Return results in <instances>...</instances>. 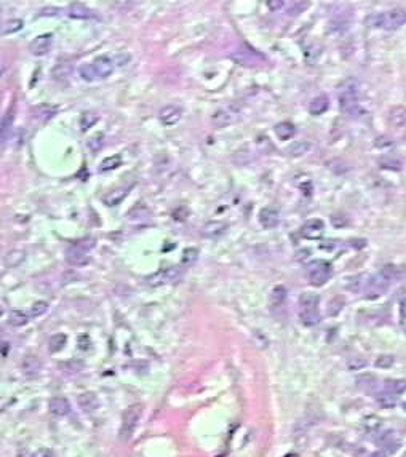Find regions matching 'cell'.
I'll return each instance as SVG.
<instances>
[{
  "label": "cell",
  "mask_w": 406,
  "mask_h": 457,
  "mask_svg": "<svg viewBox=\"0 0 406 457\" xmlns=\"http://www.w3.org/2000/svg\"><path fill=\"white\" fill-rule=\"evenodd\" d=\"M77 403H79V406H80L83 411H86V412L94 411L96 408H99V400H98L96 395L91 393V392L79 395V398H77Z\"/></svg>",
  "instance_id": "cell-20"
},
{
  "label": "cell",
  "mask_w": 406,
  "mask_h": 457,
  "mask_svg": "<svg viewBox=\"0 0 406 457\" xmlns=\"http://www.w3.org/2000/svg\"><path fill=\"white\" fill-rule=\"evenodd\" d=\"M285 299H287V289H285V286H282V285L275 286L272 289V293H270V305L272 307H283Z\"/></svg>",
  "instance_id": "cell-30"
},
{
  "label": "cell",
  "mask_w": 406,
  "mask_h": 457,
  "mask_svg": "<svg viewBox=\"0 0 406 457\" xmlns=\"http://www.w3.org/2000/svg\"><path fill=\"white\" fill-rule=\"evenodd\" d=\"M93 67L94 72H96L98 80H102V78H107L112 72H114V59H110L107 56H99L93 61Z\"/></svg>",
  "instance_id": "cell-13"
},
{
  "label": "cell",
  "mask_w": 406,
  "mask_h": 457,
  "mask_svg": "<svg viewBox=\"0 0 406 457\" xmlns=\"http://www.w3.org/2000/svg\"><path fill=\"white\" fill-rule=\"evenodd\" d=\"M296 128L291 122H280L277 127H275V135L279 136V139L282 141H288L295 136Z\"/></svg>",
  "instance_id": "cell-25"
},
{
  "label": "cell",
  "mask_w": 406,
  "mask_h": 457,
  "mask_svg": "<svg viewBox=\"0 0 406 457\" xmlns=\"http://www.w3.org/2000/svg\"><path fill=\"white\" fill-rule=\"evenodd\" d=\"M306 275H307V280L310 285L314 286H323L328 280L331 278L333 275V269H331V264L326 262L323 259H317V261H312L310 264H307L306 267Z\"/></svg>",
  "instance_id": "cell-3"
},
{
  "label": "cell",
  "mask_w": 406,
  "mask_h": 457,
  "mask_svg": "<svg viewBox=\"0 0 406 457\" xmlns=\"http://www.w3.org/2000/svg\"><path fill=\"white\" fill-rule=\"evenodd\" d=\"M8 346H10L8 342H2V355L4 357H7V354H8Z\"/></svg>",
  "instance_id": "cell-57"
},
{
  "label": "cell",
  "mask_w": 406,
  "mask_h": 457,
  "mask_svg": "<svg viewBox=\"0 0 406 457\" xmlns=\"http://www.w3.org/2000/svg\"><path fill=\"white\" fill-rule=\"evenodd\" d=\"M120 165H122V157H120L118 154H115V155H112V157L104 158V160L101 162V165H99V171H101V173L112 171V170L118 168Z\"/></svg>",
  "instance_id": "cell-31"
},
{
  "label": "cell",
  "mask_w": 406,
  "mask_h": 457,
  "mask_svg": "<svg viewBox=\"0 0 406 457\" xmlns=\"http://www.w3.org/2000/svg\"><path fill=\"white\" fill-rule=\"evenodd\" d=\"M79 75H80V78L82 80H85V82H94V80H98V77H96V72H94V67H93V64H80L79 66Z\"/></svg>",
  "instance_id": "cell-35"
},
{
  "label": "cell",
  "mask_w": 406,
  "mask_h": 457,
  "mask_svg": "<svg viewBox=\"0 0 406 457\" xmlns=\"http://www.w3.org/2000/svg\"><path fill=\"white\" fill-rule=\"evenodd\" d=\"M368 457H385V452L376 451V452H371V454H368Z\"/></svg>",
  "instance_id": "cell-58"
},
{
  "label": "cell",
  "mask_w": 406,
  "mask_h": 457,
  "mask_svg": "<svg viewBox=\"0 0 406 457\" xmlns=\"http://www.w3.org/2000/svg\"><path fill=\"white\" fill-rule=\"evenodd\" d=\"M66 261L72 267H83L90 262V254L77 245H72L66 250Z\"/></svg>",
  "instance_id": "cell-8"
},
{
  "label": "cell",
  "mask_w": 406,
  "mask_h": 457,
  "mask_svg": "<svg viewBox=\"0 0 406 457\" xmlns=\"http://www.w3.org/2000/svg\"><path fill=\"white\" fill-rule=\"evenodd\" d=\"M141 416H143V404L136 403L126 408V411L123 412V417H122V425H120V438L128 439L134 433Z\"/></svg>",
  "instance_id": "cell-5"
},
{
  "label": "cell",
  "mask_w": 406,
  "mask_h": 457,
  "mask_svg": "<svg viewBox=\"0 0 406 457\" xmlns=\"http://www.w3.org/2000/svg\"><path fill=\"white\" fill-rule=\"evenodd\" d=\"M24 259V251H21V250H13V251H10L5 256V264L7 266H10V267H15V266H18V264L21 262Z\"/></svg>",
  "instance_id": "cell-43"
},
{
  "label": "cell",
  "mask_w": 406,
  "mask_h": 457,
  "mask_svg": "<svg viewBox=\"0 0 406 457\" xmlns=\"http://www.w3.org/2000/svg\"><path fill=\"white\" fill-rule=\"evenodd\" d=\"M403 408H404V409H406V403H404V404H403Z\"/></svg>",
  "instance_id": "cell-59"
},
{
  "label": "cell",
  "mask_w": 406,
  "mask_h": 457,
  "mask_svg": "<svg viewBox=\"0 0 406 457\" xmlns=\"http://www.w3.org/2000/svg\"><path fill=\"white\" fill-rule=\"evenodd\" d=\"M67 16L72 20H90L93 18V12L82 4H72L67 8Z\"/></svg>",
  "instance_id": "cell-19"
},
{
  "label": "cell",
  "mask_w": 406,
  "mask_h": 457,
  "mask_svg": "<svg viewBox=\"0 0 406 457\" xmlns=\"http://www.w3.org/2000/svg\"><path fill=\"white\" fill-rule=\"evenodd\" d=\"M181 117H183V109L175 104L165 105V107L160 109V112H159V119L165 127L176 125V123L181 120Z\"/></svg>",
  "instance_id": "cell-11"
},
{
  "label": "cell",
  "mask_w": 406,
  "mask_h": 457,
  "mask_svg": "<svg viewBox=\"0 0 406 457\" xmlns=\"http://www.w3.org/2000/svg\"><path fill=\"white\" fill-rule=\"evenodd\" d=\"M400 315H401V318H406V297L400 302Z\"/></svg>",
  "instance_id": "cell-56"
},
{
  "label": "cell",
  "mask_w": 406,
  "mask_h": 457,
  "mask_svg": "<svg viewBox=\"0 0 406 457\" xmlns=\"http://www.w3.org/2000/svg\"><path fill=\"white\" fill-rule=\"evenodd\" d=\"M406 23V12L403 8H393L384 13H374L366 18V24L373 28H382V29H398Z\"/></svg>",
  "instance_id": "cell-2"
},
{
  "label": "cell",
  "mask_w": 406,
  "mask_h": 457,
  "mask_svg": "<svg viewBox=\"0 0 406 457\" xmlns=\"http://www.w3.org/2000/svg\"><path fill=\"white\" fill-rule=\"evenodd\" d=\"M32 457H55V454L51 449H48V447H42V449H39L37 452H34Z\"/></svg>",
  "instance_id": "cell-54"
},
{
  "label": "cell",
  "mask_w": 406,
  "mask_h": 457,
  "mask_svg": "<svg viewBox=\"0 0 406 457\" xmlns=\"http://www.w3.org/2000/svg\"><path fill=\"white\" fill-rule=\"evenodd\" d=\"M376 400H377V403L381 404L382 408H393L395 406V403H396V400H395V395H392L390 392H382V393H379L377 397H376Z\"/></svg>",
  "instance_id": "cell-42"
},
{
  "label": "cell",
  "mask_w": 406,
  "mask_h": 457,
  "mask_svg": "<svg viewBox=\"0 0 406 457\" xmlns=\"http://www.w3.org/2000/svg\"><path fill=\"white\" fill-rule=\"evenodd\" d=\"M229 58L234 61V63H237L240 66H245V67H257V66H261L262 63H265L264 55H261L257 50L249 48L246 45L232 50L229 53Z\"/></svg>",
  "instance_id": "cell-4"
},
{
  "label": "cell",
  "mask_w": 406,
  "mask_h": 457,
  "mask_svg": "<svg viewBox=\"0 0 406 457\" xmlns=\"http://www.w3.org/2000/svg\"><path fill=\"white\" fill-rule=\"evenodd\" d=\"M181 269L176 267V266H171V267H165V269H160L157 270L155 274H152L149 278H148V285L155 288V286H162V285H167V283H171V281H175L181 277Z\"/></svg>",
  "instance_id": "cell-7"
},
{
  "label": "cell",
  "mask_w": 406,
  "mask_h": 457,
  "mask_svg": "<svg viewBox=\"0 0 406 457\" xmlns=\"http://www.w3.org/2000/svg\"><path fill=\"white\" fill-rule=\"evenodd\" d=\"M42 362L37 355H26L21 362V371L26 377H34L40 373Z\"/></svg>",
  "instance_id": "cell-14"
},
{
  "label": "cell",
  "mask_w": 406,
  "mask_h": 457,
  "mask_svg": "<svg viewBox=\"0 0 406 457\" xmlns=\"http://www.w3.org/2000/svg\"><path fill=\"white\" fill-rule=\"evenodd\" d=\"M363 427L366 432H377L382 427V419H379L377 416H366L363 419Z\"/></svg>",
  "instance_id": "cell-39"
},
{
  "label": "cell",
  "mask_w": 406,
  "mask_h": 457,
  "mask_svg": "<svg viewBox=\"0 0 406 457\" xmlns=\"http://www.w3.org/2000/svg\"><path fill=\"white\" fill-rule=\"evenodd\" d=\"M234 120H235V116L230 110H227V109H219V110H216L213 116H211V123H213L216 128L227 127Z\"/></svg>",
  "instance_id": "cell-18"
},
{
  "label": "cell",
  "mask_w": 406,
  "mask_h": 457,
  "mask_svg": "<svg viewBox=\"0 0 406 457\" xmlns=\"http://www.w3.org/2000/svg\"><path fill=\"white\" fill-rule=\"evenodd\" d=\"M226 231H227V224L226 222H222V221H211V222H206L203 225L202 235L205 237V239H218V237H221Z\"/></svg>",
  "instance_id": "cell-17"
},
{
  "label": "cell",
  "mask_w": 406,
  "mask_h": 457,
  "mask_svg": "<svg viewBox=\"0 0 406 457\" xmlns=\"http://www.w3.org/2000/svg\"><path fill=\"white\" fill-rule=\"evenodd\" d=\"M13 119H15V107L8 109V110L5 112L4 119H2V143H4V144L7 143V139L10 138V135H8V130L12 128Z\"/></svg>",
  "instance_id": "cell-32"
},
{
  "label": "cell",
  "mask_w": 406,
  "mask_h": 457,
  "mask_svg": "<svg viewBox=\"0 0 406 457\" xmlns=\"http://www.w3.org/2000/svg\"><path fill=\"white\" fill-rule=\"evenodd\" d=\"M344 304H345V301L342 296H334L331 301L328 302V315H331V316L338 315L344 309Z\"/></svg>",
  "instance_id": "cell-38"
},
{
  "label": "cell",
  "mask_w": 406,
  "mask_h": 457,
  "mask_svg": "<svg viewBox=\"0 0 406 457\" xmlns=\"http://www.w3.org/2000/svg\"><path fill=\"white\" fill-rule=\"evenodd\" d=\"M388 120L393 127L396 128H403L406 127V109L401 107V105H395V107L390 109V113H388Z\"/></svg>",
  "instance_id": "cell-24"
},
{
  "label": "cell",
  "mask_w": 406,
  "mask_h": 457,
  "mask_svg": "<svg viewBox=\"0 0 406 457\" xmlns=\"http://www.w3.org/2000/svg\"><path fill=\"white\" fill-rule=\"evenodd\" d=\"M392 281L388 280L381 270L377 272L376 275H373V277H369L368 278V281H366V288H365V291H366V297L368 299H374V297H379L381 294H384L385 291H387V288H388V285H390Z\"/></svg>",
  "instance_id": "cell-6"
},
{
  "label": "cell",
  "mask_w": 406,
  "mask_h": 457,
  "mask_svg": "<svg viewBox=\"0 0 406 457\" xmlns=\"http://www.w3.org/2000/svg\"><path fill=\"white\" fill-rule=\"evenodd\" d=\"M403 457H406V451H404V454H403Z\"/></svg>",
  "instance_id": "cell-60"
},
{
  "label": "cell",
  "mask_w": 406,
  "mask_h": 457,
  "mask_svg": "<svg viewBox=\"0 0 406 457\" xmlns=\"http://www.w3.org/2000/svg\"><path fill=\"white\" fill-rule=\"evenodd\" d=\"M320 297L315 293H302L299 296V310H314L318 309Z\"/></svg>",
  "instance_id": "cell-22"
},
{
  "label": "cell",
  "mask_w": 406,
  "mask_h": 457,
  "mask_svg": "<svg viewBox=\"0 0 406 457\" xmlns=\"http://www.w3.org/2000/svg\"><path fill=\"white\" fill-rule=\"evenodd\" d=\"M129 61V55L128 53H118V55L114 58V63H117L118 66H123Z\"/></svg>",
  "instance_id": "cell-53"
},
{
  "label": "cell",
  "mask_w": 406,
  "mask_h": 457,
  "mask_svg": "<svg viewBox=\"0 0 406 457\" xmlns=\"http://www.w3.org/2000/svg\"><path fill=\"white\" fill-rule=\"evenodd\" d=\"M328 107H330V101H328V96L320 94V96H317V98H314L312 101H310L309 112L312 113V116H320V113H323Z\"/></svg>",
  "instance_id": "cell-23"
},
{
  "label": "cell",
  "mask_w": 406,
  "mask_h": 457,
  "mask_svg": "<svg viewBox=\"0 0 406 457\" xmlns=\"http://www.w3.org/2000/svg\"><path fill=\"white\" fill-rule=\"evenodd\" d=\"M331 224L334 225V227H342V225H347L349 224V219L345 217V216H341V214H334V216H331Z\"/></svg>",
  "instance_id": "cell-49"
},
{
  "label": "cell",
  "mask_w": 406,
  "mask_h": 457,
  "mask_svg": "<svg viewBox=\"0 0 406 457\" xmlns=\"http://www.w3.org/2000/svg\"><path fill=\"white\" fill-rule=\"evenodd\" d=\"M48 409L53 416L63 417V416L69 414V411H71V403H69L67 398H64V397H53L48 401Z\"/></svg>",
  "instance_id": "cell-16"
},
{
  "label": "cell",
  "mask_w": 406,
  "mask_h": 457,
  "mask_svg": "<svg viewBox=\"0 0 406 457\" xmlns=\"http://www.w3.org/2000/svg\"><path fill=\"white\" fill-rule=\"evenodd\" d=\"M28 321H29V316L23 310H12L10 313H8V323L15 328H21Z\"/></svg>",
  "instance_id": "cell-29"
},
{
  "label": "cell",
  "mask_w": 406,
  "mask_h": 457,
  "mask_svg": "<svg viewBox=\"0 0 406 457\" xmlns=\"http://www.w3.org/2000/svg\"><path fill=\"white\" fill-rule=\"evenodd\" d=\"M379 163H381V166L385 170H395V171L401 170V160L393 155H384L381 160H379Z\"/></svg>",
  "instance_id": "cell-33"
},
{
  "label": "cell",
  "mask_w": 406,
  "mask_h": 457,
  "mask_svg": "<svg viewBox=\"0 0 406 457\" xmlns=\"http://www.w3.org/2000/svg\"><path fill=\"white\" fill-rule=\"evenodd\" d=\"M379 443H381L388 452H395L396 449H398V444H400L395 439V432H392V430H387V432H384L381 435V438H379Z\"/></svg>",
  "instance_id": "cell-27"
},
{
  "label": "cell",
  "mask_w": 406,
  "mask_h": 457,
  "mask_svg": "<svg viewBox=\"0 0 406 457\" xmlns=\"http://www.w3.org/2000/svg\"><path fill=\"white\" fill-rule=\"evenodd\" d=\"M309 151H310V143H307V141H296V143H293L291 146L287 147V152L291 157H302Z\"/></svg>",
  "instance_id": "cell-28"
},
{
  "label": "cell",
  "mask_w": 406,
  "mask_h": 457,
  "mask_svg": "<svg viewBox=\"0 0 406 457\" xmlns=\"http://www.w3.org/2000/svg\"><path fill=\"white\" fill-rule=\"evenodd\" d=\"M47 310H48V302H45V301H37L36 304H34V305L31 307V316H34V318H37V316L43 315Z\"/></svg>",
  "instance_id": "cell-46"
},
{
  "label": "cell",
  "mask_w": 406,
  "mask_h": 457,
  "mask_svg": "<svg viewBox=\"0 0 406 457\" xmlns=\"http://www.w3.org/2000/svg\"><path fill=\"white\" fill-rule=\"evenodd\" d=\"M198 259V250L197 248H187L183 251V258H181V264L186 267H191L197 262Z\"/></svg>",
  "instance_id": "cell-37"
},
{
  "label": "cell",
  "mask_w": 406,
  "mask_h": 457,
  "mask_svg": "<svg viewBox=\"0 0 406 457\" xmlns=\"http://www.w3.org/2000/svg\"><path fill=\"white\" fill-rule=\"evenodd\" d=\"M74 245H77V246H79V248H82V250H85V251H90V250H91L93 246L96 245V243H94V239H90V237H88V239L77 240Z\"/></svg>",
  "instance_id": "cell-48"
},
{
  "label": "cell",
  "mask_w": 406,
  "mask_h": 457,
  "mask_svg": "<svg viewBox=\"0 0 406 457\" xmlns=\"http://www.w3.org/2000/svg\"><path fill=\"white\" fill-rule=\"evenodd\" d=\"M102 144H104V135L102 133L93 135L88 141H86V146H88V149L91 152H98L99 149L102 147Z\"/></svg>",
  "instance_id": "cell-44"
},
{
  "label": "cell",
  "mask_w": 406,
  "mask_h": 457,
  "mask_svg": "<svg viewBox=\"0 0 406 457\" xmlns=\"http://www.w3.org/2000/svg\"><path fill=\"white\" fill-rule=\"evenodd\" d=\"M307 7H309L307 2H291L288 13H301V12H304V8H307Z\"/></svg>",
  "instance_id": "cell-50"
},
{
  "label": "cell",
  "mask_w": 406,
  "mask_h": 457,
  "mask_svg": "<svg viewBox=\"0 0 406 457\" xmlns=\"http://www.w3.org/2000/svg\"><path fill=\"white\" fill-rule=\"evenodd\" d=\"M98 113H94V112H85V113H82V117H80V128L83 130V131H86L88 128H91L94 123L98 122Z\"/></svg>",
  "instance_id": "cell-41"
},
{
  "label": "cell",
  "mask_w": 406,
  "mask_h": 457,
  "mask_svg": "<svg viewBox=\"0 0 406 457\" xmlns=\"http://www.w3.org/2000/svg\"><path fill=\"white\" fill-rule=\"evenodd\" d=\"M66 340H67L66 334H55V336H51V337H50V342H48V349H50V352H53V354H56V352L63 350L64 346H66Z\"/></svg>",
  "instance_id": "cell-34"
},
{
  "label": "cell",
  "mask_w": 406,
  "mask_h": 457,
  "mask_svg": "<svg viewBox=\"0 0 406 457\" xmlns=\"http://www.w3.org/2000/svg\"><path fill=\"white\" fill-rule=\"evenodd\" d=\"M381 272L382 274L390 280V281H395V280H398L400 278V269L396 267V266H393V264H387V266H384L382 269H381Z\"/></svg>",
  "instance_id": "cell-45"
},
{
  "label": "cell",
  "mask_w": 406,
  "mask_h": 457,
  "mask_svg": "<svg viewBox=\"0 0 406 457\" xmlns=\"http://www.w3.org/2000/svg\"><path fill=\"white\" fill-rule=\"evenodd\" d=\"M56 112H58V107L53 104H39L32 109V119L45 123L50 119H53L56 116Z\"/></svg>",
  "instance_id": "cell-15"
},
{
  "label": "cell",
  "mask_w": 406,
  "mask_h": 457,
  "mask_svg": "<svg viewBox=\"0 0 406 457\" xmlns=\"http://www.w3.org/2000/svg\"><path fill=\"white\" fill-rule=\"evenodd\" d=\"M257 219H259V224H261L264 228H274L280 222V213L277 208L274 206H265L259 211L257 214Z\"/></svg>",
  "instance_id": "cell-12"
},
{
  "label": "cell",
  "mask_w": 406,
  "mask_h": 457,
  "mask_svg": "<svg viewBox=\"0 0 406 457\" xmlns=\"http://www.w3.org/2000/svg\"><path fill=\"white\" fill-rule=\"evenodd\" d=\"M23 20H18V18H15V20H8L2 24V34L8 35V34H15L23 29Z\"/></svg>",
  "instance_id": "cell-36"
},
{
  "label": "cell",
  "mask_w": 406,
  "mask_h": 457,
  "mask_svg": "<svg viewBox=\"0 0 406 457\" xmlns=\"http://www.w3.org/2000/svg\"><path fill=\"white\" fill-rule=\"evenodd\" d=\"M128 192H129V187H117V189H114V190H110L109 193H106V197H104V203L107 205V206H115V205H118V203H122L123 201V198L128 195Z\"/></svg>",
  "instance_id": "cell-21"
},
{
  "label": "cell",
  "mask_w": 406,
  "mask_h": 457,
  "mask_svg": "<svg viewBox=\"0 0 406 457\" xmlns=\"http://www.w3.org/2000/svg\"><path fill=\"white\" fill-rule=\"evenodd\" d=\"M299 318L304 326H315L320 321V312L318 309L314 310H299Z\"/></svg>",
  "instance_id": "cell-26"
},
{
  "label": "cell",
  "mask_w": 406,
  "mask_h": 457,
  "mask_svg": "<svg viewBox=\"0 0 406 457\" xmlns=\"http://www.w3.org/2000/svg\"><path fill=\"white\" fill-rule=\"evenodd\" d=\"M360 82L355 77H349L339 85V109L349 117H358L363 110L358 104Z\"/></svg>",
  "instance_id": "cell-1"
},
{
  "label": "cell",
  "mask_w": 406,
  "mask_h": 457,
  "mask_svg": "<svg viewBox=\"0 0 406 457\" xmlns=\"http://www.w3.org/2000/svg\"><path fill=\"white\" fill-rule=\"evenodd\" d=\"M365 365H366L365 360H360V362H355V360H350V362H349V368H350V369H357V368H361V366H365Z\"/></svg>",
  "instance_id": "cell-55"
},
{
  "label": "cell",
  "mask_w": 406,
  "mask_h": 457,
  "mask_svg": "<svg viewBox=\"0 0 406 457\" xmlns=\"http://www.w3.org/2000/svg\"><path fill=\"white\" fill-rule=\"evenodd\" d=\"M385 390L392 395H401L406 392V381H385Z\"/></svg>",
  "instance_id": "cell-40"
},
{
  "label": "cell",
  "mask_w": 406,
  "mask_h": 457,
  "mask_svg": "<svg viewBox=\"0 0 406 457\" xmlns=\"http://www.w3.org/2000/svg\"><path fill=\"white\" fill-rule=\"evenodd\" d=\"M53 45V34H42L29 43V51L36 56H43L51 50Z\"/></svg>",
  "instance_id": "cell-9"
},
{
  "label": "cell",
  "mask_w": 406,
  "mask_h": 457,
  "mask_svg": "<svg viewBox=\"0 0 406 457\" xmlns=\"http://www.w3.org/2000/svg\"><path fill=\"white\" fill-rule=\"evenodd\" d=\"M393 363H395V358L392 355H381V357H377L374 362V365L381 369H388Z\"/></svg>",
  "instance_id": "cell-47"
},
{
  "label": "cell",
  "mask_w": 406,
  "mask_h": 457,
  "mask_svg": "<svg viewBox=\"0 0 406 457\" xmlns=\"http://www.w3.org/2000/svg\"><path fill=\"white\" fill-rule=\"evenodd\" d=\"M267 7H269L270 12H279L280 8L285 7V2L283 0H269V2H267Z\"/></svg>",
  "instance_id": "cell-52"
},
{
  "label": "cell",
  "mask_w": 406,
  "mask_h": 457,
  "mask_svg": "<svg viewBox=\"0 0 406 457\" xmlns=\"http://www.w3.org/2000/svg\"><path fill=\"white\" fill-rule=\"evenodd\" d=\"M323 232H325V224H323L322 219H309V221L301 228V235L304 237V239H309V240L322 239Z\"/></svg>",
  "instance_id": "cell-10"
},
{
  "label": "cell",
  "mask_w": 406,
  "mask_h": 457,
  "mask_svg": "<svg viewBox=\"0 0 406 457\" xmlns=\"http://www.w3.org/2000/svg\"><path fill=\"white\" fill-rule=\"evenodd\" d=\"M64 366H67L71 371H80V369H83V363L80 362V360H71V362H67Z\"/></svg>",
  "instance_id": "cell-51"
}]
</instances>
